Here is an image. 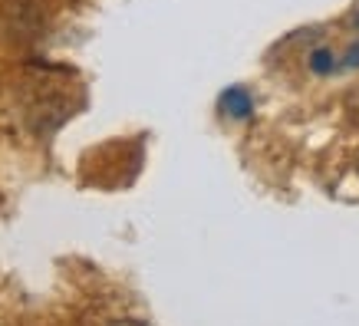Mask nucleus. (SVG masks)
I'll return each instance as SVG.
<instances>
[{"mask_svg": "<svg viewBox=\"0 0 359 326\" xmlns=\"http://www.w3.org/2000/svg\"><path fill=\"white\" fill-rule=\"evenodd\" d=\"M310 69H313V73H330V69H333V53H330V50H316V53L310 56Z\"/></svg>", "mask_w": 359, "mask_h": 326, "instance_id": "nucleus-2", "label": "nucleus"}, {"mask_svg": "<svg viewBox=\"0 0 359 326\" xmlns=\"http://www.w3.org/2000/svg\"><path fill=\"white\" fill-rule=\"evenodd\" d=\"M221 112L228 116V119H248L250 112H254V99L244 86H231L221 93Z\"/></svg>", "mask_w": 359, "mask_h": 326, "instance_id": "nucleus-1", "label": "nucleus"}, {"mask_svg": "<svg viewBox=\"0 0 359 326\" xmlns=\"http://www.w3.org/2000/svg\"><path fill=\"white\" fill-rule=\"evenodd\" d=\"M112 326H145V323H139V320H119V323H112Z\"/></svg>", "mask_w": 359, "mask_h": 326, "instance_id": "nucleus-3", "label": "nucleus"}]
</instances>
